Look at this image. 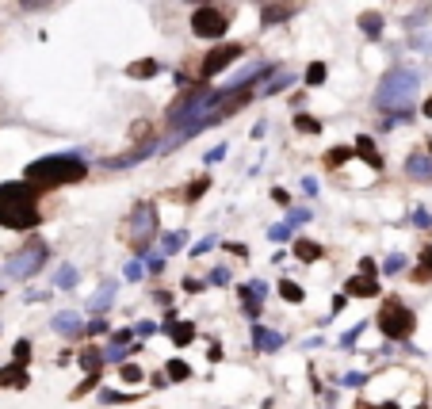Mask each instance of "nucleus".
<instances>
[{
  "label": "nucleus",
  "mask_w": 432,
  "mask_h": 409,
  "mask_svg": "<svg viewBox=\"0 0 432 409\" xmlns=\"http://www.w3.org/2000/svg\"><path fill=\"white\" fill-rule=\"evenodd\" d=\"M88 176V164L77 153H58V157H42V161H31L23 172V180L31 184L35 191H50L61 188V184H77Z\"/></svg>",
  "instance_id": "obj_1"
},
{
  "label": "nucleus",
  "mask_w": 432,
  "mask_h": 409,
  "mask_svg": "<svg viewBox=\"0 0 432 409\" xmlns=\"http://www.w3.org/2000/svg\"><path fill=\"white\" fill-rule=\"evenodd\" d=\"M0 226L4 229H35L39 207H35L31 184H0Z\"/></svg>",
  "instance_id": "obj_2"
},
{
  "label": "nucleus",
  "mask_w": 432,
  "mask_h": 409,
  "mask_svg": "<svg viewBox=\"0 0 432 409\" xmlns=\"http://www.w3.org/2000/svg\"><path fill=\"white\" fill-rule=\"evenodd\" d=\"M417 88H421V81H417L413 69H394L375 88V107H382V111H409L417 99Z\"/></svg>",
  "instance_id": "obj_3"
},
{
  "label": "nucleus",
  "mask_w": 432,
  "mask_h": 409,
  "mask_svg": "<svg viewBox=\"0 0 432 409\" xmlns=\"http://www.w3.org/2000/svg\"><path fill=\"white\" fill-rule=\"evenodd\" d=\"M379 329L391 336V341H406V336H413L417 318H413V310H409L406 303H398V298H386V303H382V310H379Z\"/></svg>",
  "instance_id": "obj_4"
},
{
  "label": "nucleus",
  "mask_w": 432,
  "mask_h": 409,
  "mask_svg": "<svg viewBox=\"0 0 432 409\" xmlns=\"http://www.w3.org/2000/svg\"><path fill=\"white\" fill-rule=\"evenodd\" d=\"M157 234V207L153 203H138L130 211V226H126V241L134 245V253H146Z\"/></svg>",
  "instance_id": "obj_5"
},
{
  "label": "nucleus",
  "mask_w": 432,
  "mask_h": 409,
  "mask_svg": "<svg viewBox=\"0 0 432 409\" xmlns=\"http://www.w3.org/2000/svg\"><path fill=\"white\" fill-rule=\"evenodd\" d=\"M191 31H195V39L218 42L226 31H230V12L218 8V4H203V8L191 12Z\"/></svg>",
  "instance_id": "obj_6"
},
{
  "label": "nucleus",
  "mask_w": 432,
  "mask_h": 409,
  "mask_svg": "<svg viewBox=\"0 0 432 409\" xmlns=\"http://www.w3.org/2000/svg\"><path fill=\"white\" fill-rule=\"evenodd\" d=\"M46 256H50V249H46V241H39V238H31L23 249H19L16 256L8 260V276H16V279H27V276H35V272L46 264Z\"/></svg>",
  "instance_id": "obj_7"
},
{
  "label": "nucleus",
  "mask_w": 432,
  "mask_h": 409,
  "mask_svg": "<svg viewBox=\"0 0 432 409\" xmlns=\"http://www.w3.org/2000/svg\"><path fill=\"white\" fill-rule=\"evenodd\" d=\"M242 54H245V46H237V42H222V46H215L207 57H203V77L222 73V69L233 66V61H237Z\"/></svg>",
  "instance_id": "obj_8"
},
{
  "label": "nucleus",
  "mask_w": 432,
  "mask_h": 409,
  "mask_svg": "<svg viewBox=\"0 0 432 409\" xmlns=\"http://www.w3.org/2000/svg\"><path fill=\"white\" fill-rule=\"evenodd\" d=\"M268 287L260 283V279H253V283H242V310L245 318H260V303H264Z\"/></svg>",
  "instance_id": "obj_9"
},
{
  "label": "nucleus",
  "mask_w": 432,
  "mask_h": 409,
  "mask_svg": "<svg viewBox=\"0 0 432 409\" xmlns=\"http://www.w3.org/2000/svg\"><path fill=\"white\" fill-rule=\"evenodd\" d=\"M253 344H257L260 352H279V348H283V333L257 325V329H253Z\"/></svg>",
  "instance_id": "obj_10"
},
{
  "label": "nucleus",
  "mask_w": 432,
  "mask_h": 409,
  "mask_svg": "<svg viewBox=\"0 0 432 409\" xmlns=\"http://www.w3.org/2000/svg\"><path fill=\"white\" fill-rule=\"evenodd\" d=\"M348 295H352V298H371V295H379V283H375V276H367V272L352 276V279H348Z\"/></svg>",
  "instance_id": "obj_11"
},
{
  "label": "nucleus",
  "mask_w": 432,
  "mask_h": 409,
  "mask_svg": "<svg viewBox=\"0 0 432 409\" xmlns=\"http://www.w3.org/2000/svg\"><path fill=\"white\" fill-rule=\"evenodd\" d=\"M406 172L413 180H432V153H413L406 161Z\"/></svg>",
  "instance_id": "obj_12"
},
{
  "label": "nucleus",
  "mask_w": 432,
  "mask_h": 409,
  "mask_svg": "<svg viewBox=\"0 0 432 409\" xmlns=\"http://www.w3.org/2000/svg\"><path fill=\"white\" fill-rule=\"evenodd\" d=\"M165 333L173 336V344H191V341H195V325H191V321H176V318H168Z\"/></svg>",
  "instance_id": "obj_13"
},
{
  "label": "nucleus",
  "mask_w": 432,
  "mask_h": 409,
  "mask_svg": "<svg viewBox=\"0 0 432 409\" xmlns=\"http://www.w3.org/2000/svg\"><path fill=\"white\" fill-rule=\"evenodd\" d=\"M50 325L58 329L61 336H81V333H84V325H81V318H77V314H54Z\"/></svg>",
  "instance_id": "obj_14"
},
{
  "label": "nucleus",
  "mask_w": 432,
  "mask_h": 409,
  "mask_svg": "<svg viewBox=\"0 0 432 409\" xmlns=\"http://www.w3.org/2000/svg\"><path fill=\"white\" fill-rule=\"evenodd\" d=\"M77 360H81V371H84V375H100V368H104V360H108V356H104L100 348H92V344H88V348H84Z\"/></svg>",
  "instance_id": "obj_15"
},
{
  "label": "nucleus",
  "mask_w": 432,
  "mask_h": 409,
  "mask_svg": "<svg viewBox=\"0 0 432 409\" xmlns=\"http://www.w3.org/2000/svg\"><path fill=\"white\" fill-rule=\"evenodd\" d=\"M0 386H27V368L12 360L8 368H0Z\"/></svg>",
  "instance_id": "obj_16"
},
{
  "label": "nucleus",
  "mask_w": 432,
  "mask_h": 409,
  "mask_svg": "<svg viewBox=\"0 0 432 409\" xmlns=\"http://www.w3.org/2000/svg\"><path fill=\"white\" fill-rule=\"evenodd\" d=\"M153 149H157V142H146V146H138L134 153H123V157H111V169H130V164H138V157H150Z\"/></svg>",
  "instance_id": "obj_17"
},
{
  "label": "nucleus",
  "mask_w": 432,
  "mask_h": 409,
  "mask_svg": "<svg viewBox=\"0 0 432 409\" xmlns=\"http://www.w3.org/2000/svg\"><path fill=\"white\" fill-rule=\"evenodd\" d=\"M111 298H115V283H104L100 291L88 298V314H104L111 306Z\"/></svg>",
  "instance_id": "obj_18"
},
{
  "label": "nucleus",
  "mask_w": 432,
  "mask_h": 409,
  "mask_svg": "<svg viewBox=\"0 0 432 409\" xmlns=\"http://www.w3.org/2000/svg\"><path fill=\"white\" fill-rule=\"evenodd\" d=\"M126 73H130L134 81H146V77H157L161 66L153 61V57H141V61H130V66H126Z\"/></svg>",
  "instance_id": "obj_19"
},
{
  "label": "nucleus",
  "mask_w": 432,
  "mask_h": 409,
  "mask_svg": "<svg viewBox=\"0 0 432 409\" xmlns=\"http://www.w3.org/2000/svg\"><path fill=\"white\" fill-rule=\"evenodd\" d=\"M356 153L364 157V161L371 164V169H382V161H379V149H375V142L367 138V134H360V138H356Z\"/></svg>",
  "instance_id": "obj_20"
},
{
  "label": "nucleus",
  "mask_w": 432,
  "mask_h": 409,
  "mask_svg": "<svg viewBox=\"0 0 432 409\" xmlns=\"http://www.w3.org/2000/svg\"><path fill=\"white\" fill-rule=\"evenodd\" d=\"M295 256H299L302 264H314V260H322V245H317V241H295Z\"/></svg>",
  "instance_id": "obj_21"
},
{
  "label": "nucleus",
  "mask_w": 432,
  "mask_h": 409,
  "mask_svg": "<svg viewBox=\"0 0 432 409\" xmlns=\"http://www.w3.org/2000/svg\"><path fill=\"white\" fill-rule=\"evenodd\" d=\"M54 287H61V291H73V287H77V268H73V264H61V268L54 272Z\"/></svg>",
  "instance_id": "obj_22"
},
{
  "label": "nucleus",
  "mask_w": 432,
  "mask_h": 409,
  "mask_svg": "<svg viewBox=\"0 0 432 409\" xmlns=\"http://www.w3.org/2000/svg\"><path fill=\"white\" fill-rule=\"evenodd\" d=\"M360 31H364V35H371V39H379V35H382V16H375V12L360 16Z\"/></svg>",
  "instance_id": "obj_23"
},
{
  "label": "nucleus",
  "mask_w": 432,
  "mask_h": 409,
  "mask_svg": "<svg viewBox=\"0 0 432 409\" xmlns=\"http://www.w3.org/2000/svg\"><path fill=\"white\" fill-rule=\"evenodd\" d=\"M279 298H283V303H302V287L295 283V279H283V283H279Z\"/></svg>",
  "instance_id": "obj_24"
},
{
  "label": "nucleus",
  "mask_w": 432,
  "mask_h": 409,
  "mask_svg": "<svg viewBox=\"0 0 432 409\" xmlns=\"http://www.w3.org/2000/svg\"><path fill=\"white\" fill-rule=\"evenodd\" d=\"M165 371H168V379H173V383H184V379H191V368H188L184 360H168Z\"/></svg>",
  "instance_id": "obj_25"
},
{
  "label": "nucleus",
  "mask_w": 432,
  "mask_h": 409,
  "mask_svg": "<svg viewBox=\"0 0 432 409\" xmlns=\"http://www.w3.org/2000/svg\"><path fill=\"white\" fill-rule=\"evenodd\" d=\"M352 157V149L348 146H337V149H329V153H325V164H329V169H341L344 161H348Z\"/></svg>",
  "instance_id": "obj_26"
},
{
  "label": "nucleus",
  "mask_w": 432,
  "mask_h": 409,
  "mask_svg": "<svg viewBox=\"0 0 432 409\" xmlns=\"http://www.w3.org/2000/svg\"><path fill=\"white\" fill-rule=\"evenodd\" d=\"M184 241H188V234H165V238H161V253H176Z\"/></svg>",
  "instance_id": "obj_27"
},
{
  "label": "nucleus",
  "mask_w": 432,
  "mask_h": 409,
  "mask_svg": "<svg viewBox=\"0 0 432 409\" xmlns=\"http://www.w3.org/2000/svg\"><path fill=\"white\" fill-rule=\"evenodd\" d=\"M402 268H406V256H402V253H391V256H386V264H382V272H386V276H398Z\"/></svg>",
  "instance_id": "obj_28"
},
{
  "label": "nucleus",
  "mask_w": 432,
  "mask_h": 409,
  "mask_svg": "<svg viewBox=\"0 0 432 409\" xmlns=\"http://www.w3.org/2000/svg\"><path fill=\"white\" fill-rule=\"evenodd\" d=\"M295 126H299L302 134H317V131H322V123H317V119H310V115H299V119H295Z\"/></svg>",
  "instance_id": "obj_29"
},
{
  "label": "nucleus",
  "mask_w": 432,
  "mask_h": 409,
  "mask_svg": "<svg viewBox=\"0 0 432 409\" xmlns=\"http://www.w3.org/2000/svg\"><path fill=\"white\" fill-rule=\"evenodd\" d=\"M287 222H291V226H302V222H310V211L306 207H287Z\"/></svg>",
  "instance_id": "obj_30"
},
{
  "label": "nucleus",
  "mask_w": 432,
  "mask_h": 409,
  "mask_svg": "<svg viewBox=\"0 0 432 409\" xmlns=\"http://www.w3.org/2000/svg\"><path fill=\"white\" fill-rule=\"evenodd\" d=\"M134 398H138V394H119V390H104V394H100L104 406H115V401H134Z\"/></svg>",
  "instance_id": "obj_31"
},
{
  "label": "nucleus",
  "mask_w": 432,
  "mask_h": 409,
  "mask_svg": "<svg viewBox=\"0 0 432 409\" xmlns=\"http://www.w3.org/2000/svg\"><path fill=\"white\" fill-rule=\"evenodd\" d=\"M207 188H210V180H207V176H199V180H195V184L188 188V203H195V199H199Z\"/></svg>",
  "instance_id": "obj_32"
},
{
  "label": "nucleus",
  "mask_w": 432,
  "mask_h": 409,
  "mask_svg": "<svg viewBox=\"0 0 432 409\" xmlns=\"http://www.w3.org/2000/svg\"><path fill=\"white\" fill-rule=\"evenodd\" d=\"M287 84H291V73H279V77H272L260 92H279V88H287Z\"/></svg>",
  "instance_id": "obj_33"
},
{
  "label": "nucleus",
  "mask_w": 432,
  "mask_h": 409,
  "mask_svg": "<svg viewBox=\"0 0 432 409\" xmlns=\"http://www.w3.org/2000/svg\"><path fill=\"white\" fill-rule=\"evenodd\" d=\"M291 222H283V226H272V229H268V238H272V241H287V238H291Z\"/></svg>",
  "instance_id": "obj_34"
},
{
  "label": "nucleus",
  "mask_w": 432,
  "mask_h": 409,
  "mask_svg": "<svg viewBox=\"0 0 432 409\" xmlns=\"http://www.w3.org/2000/svg\"><path fill=\"white\" fill-rule=\"evenodd\" d=\"M322 81H325V66H322V61H314V66L306 69V84H322Z\"/></svg>",
  "instance_id": "obj_35"
},
{
  "label": "nucleus",
  "mask_w": 432,
  "mask_h": 409,
  "mask_svg": "<svg viewBox=\"0 0 432 409\" xmlns=\"http://www.w3.org/2000/svg\"><path fill=\"white\" fill-rule=\"evenodd\" d=\"M424 276H432V245L421 249V272H417V279H424Z\"/></svg>",
  "instance_id": "obj_36"
},
{
  "label": "nucleus",
  "mask_w": 432,
  "mask_h": 409,
  "mask_svg": "<svg viewBox=\"0 0 432 409\" xmlns=\"http://www.w3.org/2000/svg\"><path fill=\"white\" fill-rule=\"evenodd\" d=\"M123 383H141V371L134 363H123Z\"/></svg>",
  "instance_id": "obj_37"
},
{
  "label": "nucleus",
  "mask_w": 432,
  "mask_h": 409,
  "mask_svg": "<svg viewBox=\"0 0 432 409\" xmlns=\"http://www.w3.org/2000/svg\"><path fill=\"white\" fill-rule=\"evenodd\" d=\"M104 329H108V321H104V318H92L88 325H84V333L92 336V333H104Z\"/></svg>",
  "instance_id": "obj_38"
},
{
  "label": "nucleus",
  "mask_w": 432,
  "mask_h": 409,
  "mask_svg": "<svg viewBox=\"0 0 432 409\" xmlns=\"http://www.w3.org/2000/svg\"><path fill=\"white\" fill-rule=\"evenodd\" d=\"M210 249H215V238H203L199 245L191 249V256H203V253H210Z\"/></svg>",
  "instance_id": "obj_39"
},
{
  "label": "nucleus",
  "mask_w": 432,
  "mask_h": 409,
  "mask_svg": "<svg viewBox=\"0 0 432 409\" xmlns=\"http://www.w3.org/2000/svg\"><path fill=\"white\" fill-rule=\"evenodd\" d=\"M364 333V325H356V329H348V333L341 336V348H352V341H356V336Z\"/></svg>",
  "instance_id": "obj_40"
},
{
  "label": "nucleus",
  "mask_w": 432,
  "mask_h": 409,
  "mask_svg": "<svg viewBox=\"0 0 432 409\" xmlns=\"http://www.w3.org/2000/svg\"><path fill=\"white\" fill-rule=\"evenodd\" d=\"M27 12H39V8H50V0H19Z\"/></svg>",
  "instance_id": "obj_41"
},
{
  "label": "nucleus",
  "mask_w": 432,
  "mask_h": 409,
  "mask_svg": "<svg viewBox=\"0 0 432 409\" xmlns=\"http://www.w3.org/2000/svg\"><path fill=\"white\" fill-rule=\"evenodd\" d=\"M27 356H31V344L19 341V344H16V360H19V363H27Z\"/></svg>",
  "instance_id": "obj_42"
},
{
  "label": "nucleus",
  "mask_w": 432,
  "mask_h": 409,
  "mask_svg": "<svg viewBox=\"0 0 432 409\" xmlns=\"http://www.w3.org/2000/svg\"><path fill=\"white\" fill-rule=\"evenodd\" d=\"M413 222H417V226H432V214H429V211H421V207H417V211H413Z\"/></svg>",
  "instance_id": "obj_43"
},
{
  "label": "nucleus",
  "mask_w": 432,
  "mask_h": 409,
  "mask_svg": "<svg viewBox=\"0 0 432 409\" xmlns=\"http://www.w3.org/2000/svg\"><path fill=\"white\" fill-rule=\"evenodd\" d=\"M226 279H230V272H226V268H215V272H210V283H215V287H222Z\"/></svg>",
  "instance_id": "obj_44"
},
{
  "label": "nucleus",
  "mask_w": 432,
  "mask_h": 409,
  "mask_svg": "<svg viewBox=\"0 0 432 409\" xmlns=\"http://www.w3.org/2000/svg\"><path fill=\"white\" fill-rule=\"evenodd\" d=\"M134 333H138V336H150V333H157V325H153V321H141V325L134 329Z\"/></svg>",
  "instance_id": "obj_45"
},
{
  "label": "nucleus",
  "mask_w": 432,
  "mask_h": 409,
  "mask_svg": "<svg viewBox=\"0 0 432 409\" xmlns=\"http://www.w3.org/2000/svg\"><path fill=\"white\" fill-rule=\"evenodd\" d=\"M184 291H191V295H199V291H203V283H199V279H184Z\"/></svg>",
  "instance_id": "obj_46"
},
{
  "label": "nucleus",
  "mask_w": 432,
  "mask_h": 409,
  "mask_svg": "<svg viewBox=\"0 0 432 409\" xmlns=\"http://www.w3.org/2000/svg\"><path fill=\"white\" fill-rule=\"evenodd\" d=\"M344 386H364V375H360V371H352V375H344Z\"/></svg>",
  "instance_id": "obj_47"
},
{
  "label": "nucleus",
  "mask_w": 432,
  "mask_h": 409,
  "mask_svg": "<svg viewBox=\"0 0 432 409\" xmlns=\"http://www.w3.org/2000/svg\"><path fill=\"white\" fill-rule=\"evenodd\" d=\"M222 157H226V146H215V149H210V153H207V161L215 164V161H222Z\"/></svg>",
  "instance_id": "obj_48"
},
{
  "label": "nucleus",
  "mask_w": 432,
  "mask_h": 409,
  "mask_svg": "<svg viewBox=\"0 0 432 409\" xmlns=\"http://www.w3.org/2000/svg\"><path fill=\"white\" fill-rule=\"evenodd\" d=\"M413 46H417V50H429V54H432V39H429V35H421V39H413Z\"/></svg>",
  "instance_id": "obj_49"
},
{
  "label": "nucleus",
  "mask_w": 432,
  "mask_h": 409,
  "mask_svg": "<svg viewBox=\"0 0 432 409\" xmlns=\"http://www.w3.org/2000/svg\"><path fill=\"white\" fill-rule=\"evenodd\" d=\"M272 199H275V203H279V207H291V199H287V191H279V188L272 191Z\"/></svg>",
  "instance_id": "obj_50"
},
{
  "label": "nucleus",
  "mask_w": 432,
  "mask_h": 409,
  "mask_svg": "<svg viewBox=\"0 0 432 409\" xmlns=\"http://www.w3.org/2000/svg\"><path fill=\"white\" fill-rule=\"evenodd\" d=\"M302 191H306V196H314V191H317V180H314V176H306V180H302Z\"/></svg>",
  "instance_id": "obj_51"
},
{
  "label": "nucleus",
  "mask_w": 432,
  "mask_h": 409,
  "mask_svg": "<svg viewBox=\"0 0 432 409\" xmlns=\"http://www.w3.org/2000/svg\"><path fill=\"white\" fill-rule=\"evenodd\" d=\"M360 272H367V276H375V260H367V256H364V260H360Z\"/></svg>",
  "instance_id": "obj_52"
},
{
  "label": "nucleus",
  "mask_w": 432,
  "mask_h": 409,
  "mask_svg": "<svg viewBox=\"0 0 432 409\" xmlns=\"http://www.w3.org/2000/svg\"><path fill=\"white\" fill-rule=\"evenodd\" d=\"M424 115H429V119H432V99H429V104H424Z\"/></svg>",
  "instance_id": "obj_53"
},
{
  "label": "nucleus",
  "mask_w": 432,
  "mask_h": 409,
  "mask_svg": "<svg viewBox=\"0 0 432 409\" xmlns=\"http://www.w3.org/2000/svg\"><path fill=\"white\" fill-rule=\"evenodd\" d=\"M417 409H429V406H417Z\"/></svg>",
  "instance_id": "obj_54"
}]
</instances>
